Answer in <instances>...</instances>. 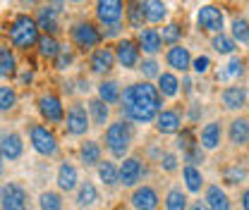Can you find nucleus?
I'll return each mask as SVG.
<instances>
[{
    "mask_svg": "<svg viewBox=\"0 0 249 210\" xmlns=\"http://www.w3.org/2000/svg\"><path fill=\"white\" fill-rule=\"evenodd\" d=\"M36 27H41V29H46V31L58 29V24H55V10H53V7H41V10H38V22H36Z\"/></svg>",
    "mask_w": 249,
    "mask_h": 210,
    "instance_id": "bb28decb",
    "label": "nucleus"
},
{
    "mask_svg": "<svg viewBox=\"0 0 249 210\" xmlns=\"http://www.w3.org/2000/svg\"><path fill=\"white\" fill-rule=\"evenodd\" d=\"M41 210H62V198L53 191L41 194Z\"/></svg>",
    "mask_w": 249,
    "mask_h": 210,
    "instance_id": "4c0bfd02",
    "label": "nucleus"
},
{
    "mask_svg": "<svg viewBox=\"0 0 249 210\" xmlns=\"http://www.w3.org/2000/svg\"><path fill=\"white\" fill-rule=\"evenodd\" d=\"M82 160L87 162V165H96L98 160H101V148H98V144H93V141H87V144H82Z\"/></svg>",
    "mask_w": 249,
    "mask_h": 210,
    "instance_id": "7c9ffc66",
    "label": "nucleus"
},
{
    "mask_svg": "<svg viewBox=\"0 0 249 210\" xmlns=\"http://www.w3.org/2000/svg\"><path fill=\"white\" fill-rule=\"evenodd\" d=\"M129 22H132V27H142V22H144V5H132L129 7Z\"/></svg>",
    "mask_w": 249,
    "mask_h": 210,
    "instance_id": "79ce46f5",
    "label": "nucleus"
},
{
    "mask_svg": "<svg viewBox=\"0 0 249 210\" xmlns=\"http://www.w3.org/2000/svg\"><path fill=\"white\" fill-rule=\"evenodd\" d=\"M199 160H204L201 148H189L187 150V162H199Z\"/></svg>",
    "mask_w": 249,
    "mask_h": 210,
    "instance_id": "09e8293b",
    "label": "nucleus"
},
{
    "mask_svg": "<svg viewBox=\"0 0 249 210\" xmlns=\"http://www.w3.org/2000/svg\"><path fill=\"white\" fill-rule=\"evenodd\" d=\"M189 210H209L206 208V203H201V201H196V203H194V206H192V208Z\"/></svg>",
    "mask_w": 249,
    "mask_h": 210,
    "instance_id": "3c124183",
    "label": "nucleus"
},
{
    "mask_svg": "<svg viewBox=\"0 0 249 210\" xmlns=\"http://www.w3.org/2000/svg\"><path fill=\"white\" fill-rule=\"evenodd\" d=\"M0 153H2V158H7V160H17V158L22 155V139H19L17 134H5V136L0 139Z\"/></svg>",
    "mask_w": 249,
    "mask_h": 210,
    "instance_id": "dca6fc26",
    "label": "nucleus"
},
{
    "mask_svg": "<svg viewBox=\"0 0 249 210\" xmlns=\"http://www.w3.org/2000/svg\"><path fill=\"white\" fill-rule=\"evenodd\" d=\"M142 72H144V77H156V74H158V65H156L154 60H144Z\"/></svg>",
    "mask_w": 249,
    "mask_h": 210,
    "instance_id": "49530a36",
    "label": "nucleus"
},
{
    "mask_svg": "<svg viewBox=\"0 0 249 210\" xmlns=\"http://www.w3.org/2000/svg\"><path fill=\"white\" fill-rule=\"evenodd\" d=\"M160 165H163V170H165V172H173V170L178 167V160H175V155H173V153H165V155H163V160H160Z\"/></svg>",
    "mask_w": 249,
    "mask_h": 210,
    "instance_id": "a18cd8bd",
    "label": "nucleus"
},
{
    "mask_svg": "<svg viewBox=\"0 0 249 210\" xmlns=\"http://www.w3.org/2000/svg\"><path fill=\"white\" fill-rule=\"evenodd\" d=\"M72 38H74V43H77L79 48H93V46H98L101 33L93 29L91 24H77V27L72 29Z\"/></svg>",
    "mask_w": 249,
    "mask_h": 210,
    "instance_id": "1a4fd4ad",
    "label": "nucleus"
},
{
    "mask_svg": "<svg viewBox=\"0 0 249 210\" xmlns=\"http://www.w3.org/2000/svg\"><path fill=\"white\" fill-rule=\"evenodd\" d=\"M0 198H2V210H27V191L19 184H5Z\"/></svg>",
    "mask_w": 249,
    "mask_h": 210,
    "instance_id": "39448f33",
    "label": "nucleus"
},
{
    "mask_svg": "<svg viewBox=\"0 0 249 210\" xmlns=\"http://www.w3.org/2000/svg\"><path fill=\"white\" fill-rule=\"evenodd\" d=\"M0 175H2V153H0Z\"/></svg>",
    "mask_w": 249,
    "mask_h": 210,
    "instance_id": "603ef678",
    "label": "nucleus"
},
{
    "mask_svg": "<svg viewBox=\"0 0 249 210\" xmlns=\"http://www.w3.org/2000/svg\"><path fill=\"white\" fill-rule=\"evenodd\" d=\"M132 206L137 210H156L158 208V194L151 186H142L132 194Z\"/></svg>",
    "mask_w": 249,
    "mask_h": 210,
    "instance_id": "9d476101",
    "label": "nucleus"
},
{
    "mask_svg": "<svg viewBox=\"0 0 249 210\" xmlns=\"http://www.w3.org/2000/svg\"><path fill=\"white\" fill-rule=\"evenodd\" d=\"M98 177L106 181V184H115V181L120 179V172L115 170L113 162H101V167H98Z\"/></svg>",
    "mask_w": 249,
    "mask_h": 210,
    "instance_id": "e433bc0d",
    "label": "nucleus"
},
{
    "mask_svg": "<svg viewBox=\"0 0 249 210\" xmlns=\"http://www.w3.org/2000/svg\"><path fill=\"white\" fill-rule=\"evenodd\" d=\"M225 67H228V69L218 72V79H232V77H240V74H242V60H237V58H232Z\"/></svg>",
    "mask_w": 249,
    "mask_h": 210,
    "instance_id": "58836bf2",
    "label": "nucleus"
},
{
    "mask_svg": "<svg viewBox=\"0 0 249 210\" xmlns=\"http://www.w3.org/2000/svg\"><path fill=\"white\" fill-rule=\"evenodd\" d=\"M218 144H220V124H218V122H211V124H206L204 131H201V146L206 150H213V148H218Z\"/></svg>",
    "mask_w": 249,
    "mask_h": 210,
    "instance_id": "4be33fe9",
    "label": "nucleus"
},
{
    "mask_svg": "<svg viewBox=\"0 0 249 210\" xmlns=\"http://www.w3.org/2000/svg\"><path fill=\"white\" fill-rule=\"evenodd\" d=\"M245 175H247V172H245L242 167H232V170H228V172H225V177H228L230 184H237L240 179H245Z\"/></svg>",
    "mask_w": 249,
    "mask_h": 210,
    "instance_id": "37998d69",
    "label": "nucleus"
},
{
    "mask_svg": "<svg viewBox=\"0 0 249 210\" xmlns=\"http://www.w3.org/2000/svg\"><path fill=\"white\" fill-rule=\"evenodd\" d=\"M10 38H12V43L17 48H29V46H34L38 41V27H36V22L31 17H27V15H19L12 22V27H10Z\"/></svg>",
    "mask_w": 249,
    "mask_h": 210,
    "instance_id": "f03ea898",
    "label": "nucleus"
},
{
    "mask_svg": "<svg viewBox=\"0 0 249 210\" xmlns=\"http://www.w3.org/2000/svg\"><path fill=\"white\" fill-rule=\"evenodd\" d=\"M129 141H132V131L124 122H115L108 127L106 131V144H108V150L115 155V158H124V153L129 148Z\"/></svg>",
    "mask_w": 249,
    "mask_h": 210,
    "instance_id": "7ed1b4c3",
    "label": "nucleus"
},
{
    "mask_svg": "<svg viewBox=\"0 0 249 210\" xmlns=\"http://www.w3.org/2000/svg\"><path fill=\"white\" fill-rule=\"evenodd\" d=\"M180 115L175 113V110H163V113H158V117H156V127H158V131L160 134H175L178 129H180Z\"/></svg>",
    "mask_w": 249,
    "mask_h": 210,
    "instance_id": "2eb2a0df",
    "label": "nucleus"
},
{
    "mask_svg": "<svg viewBox=\"0 0 249 210\" xmlns=\"http://www.w3.org/2000/svg\"><path fill=\"white\" fill-rule=\"evenodd\" d=\"M38 108H41V115L51 122H60L62 120V105L55 96H41L38 100Z\"/></svg>",
    "mask_w": 249,
    "mask_h": 210,
    "instance_id": "4468645a",
    "label": "nucleus"
},
{
    "mask_svg": "<svg viewBox=\"0 0 249 210\" xmlns=\"http://www.w3.org/2000/svg\"><path fill=\"white\" fill-rule=\"evenodd\" d=\"M209 65H211V60H209L206 55H199V58L194 60V72H196V74H204V72H209Z\"/></svg>",
    "mask_w": 249,
    "mask_h": 210,
    "instance_id": "c03bdc74",
    "label": "nucleus"
},
{
    "mask_svg": "<svg viewBox=\"0 0 249 210\" xmlns=\"http://www.w3.org/2000/svg\"><path fill=\"white\" fill-rule=\"evenodd\" d=\"M98 98H101L103 103H115V100L120 98L118 84H115V81H103V84L98 86Z\"/></svg>",
    "mask_w": 249,
    "mask_h": 210,
    "instance_id": "c756f323",
    "label": "nucleus"
},
{
    "mask_svg": "<svg viewBox=\"0 0 249 210\" xmlns=\"http://www.w3.org/2000/svg\"><path fill=\"white\" fill-rule=\"evenodd\" d=\"M70 62H72V55H70V53H65V50H60V53H58V58H55V67H58V69H65Z\"/></svg>",
    "mask_w": 249,
    "mask_h": 210,
    "instance_id": "de8ad7c7",
    "label": "nucleus"
},
{
    "mask_svg": "<svg viewBox=\"0 0 249 210\" xmlns=\"http://www.w3.org/2000/svg\"><path fill=\"white\" fill-rule=\"evenodd\" d=\"M232 41L249 43V22L247 19H232Z\"/></svg>",
    "mask_w": 249,
    "mask_h": 210,
    "instance_id": "72a5a7b5",
    "label": "nucleus"
},
{
    "mask_svg": "<svg viewBox=\"0 0 249 210\" xmlns=\"http://www.w3.org/2000/svg\"><path fill=\"white\" fill-rule=\"evenodd\" d=\"M242 208L249 210V189L245 191V196H242Z\"/></svg>",
    "mask_w": 249,
    "mask_h": 210,
    "instance_id": "8fccbe9b",
    "label": "nucleus"
},
{
    "mask_svg": "<svg viewBox=\"0 0 249 210\" xmlns=\"http://www.w3.org/2000/svg\"><path fill=\"white\" fill-rule=\"evenodd\" d=\"M196 22H199L201 29L211 31V33H223V27H225V17H223V12L218 10L216 5H204V7H199Z\"/></svg>",
    "mask_w": 249,
    "mask_h": 210,
    "instance_id": "20e7f679",
    "label": "nucleus"
},
{
    "mask_svg": "<svg viewBox=\"0 0 249 210\" xmlns=\"http://www.w3.org/2000/svg\"><path fill=\"white\" fill-rule=\"evenodd\" d=\"M89 113H91L96 124H106V120H108V105L101 98H93L91 103H89Z\"/></svg>",
    "mask_w": 249,
    "mask_h": 210,
    "instance_id": "c85d7f7f",
    "label": "nucleus"
},
{
    "mask_svg": "<svg viewBox=\"0 0 249 210\" xmlns=\"http://www.w3.org/2000/svg\"><path fill=\"white\" fill-rule=\"evenodd\" d=\"M31 144H34V148L38 150L41 155H53L55 150H58V141H55V136L46 129V127H31Z\"/></svg>",
    "mask_w": 249,
    "mask_h": 210,
    "instance_id": "423d86ee",
    "label": "nucleus"
},
{
    "mask_svg": "<svg viewBox=\"0 0 249 210\" xmlns=\"http://www.w3.org/2000/svg\"><path fill=\"white\" fill-rule=\"evenodd\" d=\"M115 58L120 60L123 67H134L137 62H139V48L132 43V41H120L118 43V50H115Z\"/></svg>",
    "mask_w": 249,
    "mask_h": 210,
    "instance_id": "ddd939ff",
    "label": "nucleus"
},
{
    "mask_svg": "<svg viewBox=\"0 0 249 210\" xmlns=\"http://www.w3.org/2000/svg\"><path fill=\"white\" fill-rule=\"evenodd\" d=\"M206 208L209 210H230V201H228V194L220 189V186H209L206 191Z\"/></svg>",
    "mask_w": 249,
    "mask_h": 210,
    "instance_id": "a211bd4d",
    "label": "nucleus"
},
{
    "mask_svg": "<svg viewBox=\"0 0 249 210\" xmlns=\"http://www.w3.org/2000/svg\"><path fill=\"white\" fill-rule=\"evenodd\" d=\"M165 15H168V7L163 2H158V0L144 2V17L149 22H160V19H165Z\"/></svg>",
    "mask_w": 249,
    "mask_h": 210,
    "instance_id": "393cba45",
    "label": "nucleus"
},
{
    "mask_svg": "<svg viewBox=\"0 0 249 210\" xmlns=\"http://www.w3.org/2000/svg\"><path fill=\"white\" fill-rule=\"evenodd\" d=\"M113 62H115V53H113V50L98 48L91 55V69L96 74H103V72H108V69L113 67Z\"/></svg>",
    "mask_w": 249,
    "mask_h": 210,
    "instance_id": "6ab92c4d",
    "label": "nucleus"
},
{
    "mask_svg": "<svg viewBox=\"0 0 249 210\" xmlns=\"http://www.w3.org/2000/svg\"><path fill=\"white\" fill-rule=\"evenodd\" d=\"M58 186L62 191H72L77 186V170L70 162L60 165V170H58Z\"/></svg>",
    "mask_w": 249,
    "mask_h": 210,
    "instance_id": "b1692460",
    "label": "nucleus"
},
{
    "mask_svg": "<svg viewBox=\"0 0 249 210\" xmlns=\"http://www.w3.org/2000/svg\"><path fill=\"white\" fill-rule=\"evenodd\" d=\"M142 177V162H139V158H124L123 167H120V181H123L124 186H132V184H137Z\"/></svg>",
    "mask_w": 249,
    "mask_h": 210,
    "instance_id": "f8f14e48",
    "label": "nucleus"
},
{
    "mask_svg": "<svg viewBox=\"0 0 249 210\" xmlns=\"http://www.w3.org/2000/svg\"><path fill=\"white\" fill-rule=\"evenodd\" d=\"M160 33L156 29H144L139 33V46L144 48V53H158L160 50Z\"/></svg>",
    "mask_w": 249,
    "mask_h": 210,
    "instance_id": "5701e85b",
    "label": "nucleus"
},
{
    "mask_svg": "<svg viewBox=\"0 0 249 210\" xmlns=\"http://www.w3.org/2000/svg\"><path fill=\"white\" fill-rule=\"evenodd\" d=\"M223 105L228 110H237L247 105V89L245 86H228L223 91Z\"/></svg>",
    "mask_w": 249,
    "mask_h": 210,
    "instance_id": "9b49d317",
    "label": "nucleus"
},
{
    "mask_svg": "<svg viewBox=\"0 0 249 210\" xmlns=\"http://www.w3.org/2000/svg\"><path fill=\"white\" fill-rule=\"evenodd\" d=\"M10 74H15V55L10 53V48H0V77Z\"/></svg>",
    "mask_w": 249,
    "mask_h": 210,
    "instance_id": "f704fd0d",
    "label": "nucleus"
},
{
    "mask_svg": "<svg viewBox=\"0 0 249 210\" xmlns=\"http://www.w3.org/2000/svg\"><path fill=\"white\" fill-rule=\"evenodd\" d=\"M96 15H98L101 22L115 27V22L123 17V2H118V0H101L96 5Z\"/></svg>",
    "mask_w": 249,
    "mask_h": 210,
    "instance_id": "6e6552de",
    "label": "nucleus"
},
{
    "mask_svg": "<svg viewBox=\"0 0 249 210\" xmlns=\"http://www.w3.org/2000/svg\"><path fill=\"white\" fill-rule=\"evenodd\" d=\"M98 201V191H96V186L93 184H82V189H79V196H77V203L79 206H91Z\"/></svg>",
    "mask_w": 249,
    "mask_h": 210,
    "instance_id": "2f4dec72",
    "label": "nucleus"
},
{
    "mask_svg": "<svg viewBox=\"0 0 249 210\" xmlns=\"http://www.w3.org/2000/svg\"><path fill=\"white\" fill-rule=\"evenodd\" d=\"M89 129V115L82 105H72L67 113V131L74 136H82Z\"/></svg>",
    "mask_w": 249,
    "mask_h": 210,
    "instance_id": "0eeeda50",
    "label": "nucleus"
},
{
    "mask_svg": "<svg viewBox=\"0 0 249 210\" xmlns=\"http://www.w3.org/2000/svg\"><path fill=\"white\" fill-rule=\"evenodd\" d=\"M230 141L235 146H242L249 141V120L240 117V120H232L230 124Z\"/></svg>",
    "mask_w": 249,
    "mask_h": 210,
    "instance_id": "aec40b11",
    "label": "nucleus"
},
{
    "mask_svg": "<svg viewBox=\"0 0 249 210\" xmlns=\"http://www.w3.org/2000/svg\"><path fill=\"white\" fill-rule=\"evenodd\" d=\"M178 91H180V81H178L175 74H170V72L158 74V93L173 98V96H178Z\"/></svg>",
    "mask_w": 249,
    "mask_h": 210,
    "instance_id": "412c9836",
    "label": "nucleus"
},
{
    "mask_svg": "<svg viewBox=\"0 0 249 210\" xmlns=\"http://www.w3.org/2000/svg\"><path fill=\"white\" fill-rule=\"evenodd\" d=\"M180 36H182V31H180V27H178V24H168V27H163L160 41H165V43H175Z\"/></svg>",
    "mask_w": 249,
    "mask_h": 210,
    "instance_id": "a19ab883",
    "label": "nucleus"
},
{
    "mask_svg": "<svg viewBox=\"0 0 249 210\" xmlns=\"http://www.w3.org/2000/svg\"><path fill=\"white\" fill-rule=\"evenodd\" d=\"M165 208L168 210H187V196L180 189H170L168 198H165Z\"/></svg>",
    "mask_w": 249,
    "mask_h": 210,
    "instance_id": "cd10ccee",
    "label": "nucleus"
},
{
    "mask_svg": "<svg viewBox=\"0 0 249 210\" xmlns=\"http://www.w3.org/2000/svg\"><path fill=\"white\" fill-rule=\"evenodd\" d=\"M213 48L218 53H223V55H230L235 50V41L230 36H225V33H216L213 36Z\"/></svg>",
    "mask_w": 249,
    "mask_h": 210,
    "instance_id": "c9c22d12",
    "label": "nucleus"
},
{
    "mask_svg": "<svg viewBox=\"0 0 249 210\" xmlns=\"http://www.w3.org/2000/svg\"><path fill=\"white\" fill-rule=\"evenodd\" d=\"M124 115L134 122H151L160 110V93L151 84H134L123 96Z\"/></svg>",
    "mask_w": 249,
    "mask_h": 210,
    "instance_id": "f257e3e1",
    "label": "nucleus"
},
{
    "mask_svg": "<svg viewBox=\"0 0 249 210\" xmlns=\"http://www.w3.org/2000/svg\"><path fill=\"white\" fill-rule=\"evenodd\" d=\"M168 65L178 72H187L189 65H192V58H189V50L182 48V46H173L168 50Z\"/></svg>",
    "mask_w": 249,
    "mask_h": 210,
    "instance_id": "f3484780",
    "label": "nucleus"
},
{
    "mask_svg": "<svg viewBox=\"0 0 249 210\" xmlns=\"http://www.w3.org/2000/svg\"><path fill=\"white\" fill-rule=\"evenodd\" d=\"M38 48H41V55H46V58H58V53H60V46L53 36L38 38Z\"/></svg>",
    "mask_w": 249,
    "mask_h": 210,
    "instance_id": "473e14b6",
    "label": "nucleus"
},
{
    "mask_svg": "<svg viewBox=\"0 0 249 210\" xmlns=\"http://www.w3.org/2000/svg\"><path fill=\"white\" fill-rule=\"evenodd\" d=\"M15 100H17L15 91L10 86H0V110H10L15 105Z\"/></svg>",
    "mask_w": 249,
    "mask_h": 210,
    "instance_id": "ea45409f",
    "label": "nucleus"
},
{
    "mask_svg": "<svg viewBox=\"0 0 249 210\" xmlns=\"http://www.w3.org/2000/svg\"><path fill=\"white\" fill-rule=\"evenodd\" d=\"M185 184L187 189L192 191V194H196V191H201V184H204V177H201V172L194 167V165H187L185 167Z\"/></svg>",
    "mask_w": 249,
    "mask_h": 210,
    "instance_id": "a878e982",
    "label": "nucleus"
}]
</instances>
